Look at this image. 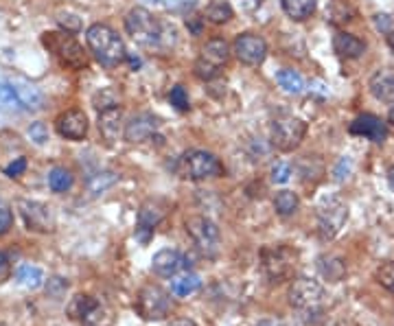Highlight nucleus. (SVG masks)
Instances as JSON below:
<instances>
[{
    "label": "nucleus",
    "instance_id": "obj_1",
    "mask_svg": "<svg viewBox=\"0 0 394 326\" xmlns=\"http://www.w3.org/2000/svg\"><path fill=\"white\" fill-rule=\"evenodd\" d=\"M125 28L132 36V40L147 51L165 53V51H171L177 42L175 28L167 22H160L154 14H149L142 7H134L128 14Z\"/></svg>",
    "mask_w": 394,
    "mask_h": 326
},
{
    "label": "nucleus",
    "instance_id": "obj_2",
    "mask_svg": "<svg viewBox=\"0 0 394 326\" xmlns=\"http://www.w3.org/2000/svg\"><path fill=\"white\" fill-rule=\"evenodd\" d=\"M85 42H88V48L93 51L97 62L105 68H114L118 64H123L128 57L123 40H120L118 33L108 24L90 26L85 31Z\"/></svg>",
    "mask_w": 394,
    "mask_h": 326
},
{
    "label": "nucleus",
    "instance_id": "obj_3",
    "mask_svg": "<svg viewBox=\"0 0 394 326\" xmlns=\"http://www.w3.org/2000/svg\"><path fill=\"white\" fill-rule=\"evenodd\" d=\"M298 250L281 243V246H265L261 250V268L269 283H285L294 278L298 268Z\"/></svg>",
    "mask_w": 394,
    "mask_h": 326
},
{
    "label": "nucleus",
    "instance_id": "obj_4",
    "mask_svg": "<svg viewBox=\"0 0 394 326\" xmlns=\"http://www.w3.org/2000/svg\"><path fill=\"white\" fill-rule=\"evenodd\" d=\"M44 97L36 85L24 81H0V112L18 114L40 110Z\"/></svg>",
    "mask_w": 394,
    "mask_h": 326
},
{
    "label": "nucleus",
    "instance_id": "obj_5",
    "mask_svg": "<svg viewBox=\"0 0 394 326\" xmlns=\"http://www.w3.org/2000/svg\"><path fill=\"white\" fill-rule=\"evenodd\" d=\"M134 311L145 322H160L167 315H171V311H173L171 293L167 289H162L160 285H145L136 293Z\"/></svg>",
    "mask_w": 394,
    "mask_h": 326
},
{
    "label": "nucleus",
    "instance_id": "obj_6",
    "mask_svg": "<svg viewBox=\"0 0 394 326\" xmlns=\"http://www.w3.org/2000/svg\"><path fill=\"white\" fill-rule=\"evenodd\" d=\"M68 317L81 326H112L114 309L88 293H77L68 305Z\"/></svg>",
    "mask_w": 394,
    "mask_h": 326
},
{
    "label": "nucleus",
    "instance_id": "obj_7",
    "mask_svg": "<svg viewBox=\"0 0 394 326\" xmlns=\"http://www.w3.org/2000/svg\"><path fill=\"white\" fill-rule=\"evenodd\" d=\"M42 44L59 59V64L71 70H83L88 66V55L83 46L71 33L48 31L42 36Z\"/></svg>",
    "mask_w": 394,
    "mask_h": 326
},
{
    "label": "nucleus",
    "instance_id": "obj_8",
    "mask_svg": "<svg viewBox=\"0 0 394 326\" xmlns=\"http://www.w3.org/2000/svg\"><path fill=\"white\" fill-rule=\"evenodd\" d=\"M180 173L182 177H187V180L202 182V180H210V177H222L226 169L215 154L191 149L180 158Z\"/></svg>",
    "mask_w": 394,
    "mask_h": 326
},
{
    "label": "nucleus",
    "instance_id": "obj_9",
    "mask_svg": "<svg viewBox=\"0 0 394 326\" xmlns=\"http://www.w3.org/2000/svg\"><path fill=\"white\" fill-rule=\"evenodd\" d=\"M187 232L193 239L195 248L202 252V256L206 258H215L219 254V246H222V234L219 228L213 219H208L204 215H193L187 219Z\"/></svg>",
    "mask_w": 394,
    "mask_h": 326
},
{
    "label": "nucleus",
    "instance_id": "obj_10",
    "mask_svg": "<svg viewBox=\"0 0 394 326\" xmlns=\"http://www.w3.org/2000/svg\"><path fill=\"white\" fill-rule=\"evenodd\" d=\"M228 59H230V46L226 40L215 38V40L206 42V46L202 48V55L195 62V77L202 81L215 79L219 75L222 66L228 64Z\"/></svg>",
    "mask_w": 394,
    "mask_h": 326
},
{
    "label": "nucleus",
    "instance_id": "obj_11",
    "mask_svg": "<svg viewBox=\"0 0 394 326\" xmlns=\"http://www.w3.org/2000/svg\"><path fill=\"white\" fill-rule=\"evenodd\" d=\"M307 136V123L296 116H279L271 123V147L279 152H294L300 147V142Z\"/></svg>",
    "mask_w": 394,
    "mask_h": 326
},
{
    "label": "nucleus",
    "instance_id": "obj_12",
    "mask_svg": "<svg viewBox=\"0 0 394 326\" xmlns=\"http://www.w3.org/2000/svg\"><path fill=\"white\" fill-rule=\"evenodd\" d=\"M348 219V206L340 199V197H331L324 199L318 206V234L320 239L331 241L336 239L338 232L342 230V226Z\"/></svg>",
    "mask_w": 394,
    "mask_h": 326
},
{
    "label": "nucleus",
    "instance_id": "obj_13",
    "mask_svg": "<svg viewBox=\"0 0 394 326\" xmlns=\"http://www.w3.org/2000/svg\"><path fill=\"white\" fill-rule=\"evenodd\" d=\"M167 213H169V204L160 197L142 201L136 215V239L140 243H149V239L154 236V230L167 217Z\"/></svg>",
    "mask_w": 394,
    "mask_h": 326
},
{
    "label": "nucleus",
    "instance_id": "obj_14",
    "mask_svg": "<svg viewBox=\"0 0 394 326\" xmlns=\"http://www.w3.org/2000/svg\"><path fill=\"white\" fill-rule=\"evenodd\" d=\"M324 295L326 291L318 280L300 276L289 289V305L298 311H316L324 303Z\"/></svg>",
    "mask_w": 394,
    "mask_h": 326
},
{
    "label": "nucleus",
    "instance_id": "obj_15",
    "mask_svg": "<svg viewBox=\"0 0 394 326\" xmlns=\"http://www.w3.org/2000/svg\"><path fill=\"white\" fill-rule=\"evenodd\" d=\"M18 211L20 217L24 221V226L33 232H42L48 234L55 230L57 221H55V213L48 204L36 201V199H20L18 201Z\"/></svg>",
    "mask_w": 394,
    "mask_h": 326
},
{
    "label": "nucleus",
    "instance_id": "obj_16",
    "mask_svg": "<svg viewBox=\"0 0 394 326\" xmlns=\"http://www.w3.org/2000/svg\"><path fill=\"white\" fill-rule=\"evenodd\" d=\"M234 53L246 66H261L267 57V42L256 33H241L234 40Z\"/></svg>",
    "mask_w": 394,
    "mask_h": 326
},
{
    "label": "nucleus",
    "instance_id": "obj_17",
    "mask_svg": "<svg viewBox=\"0 0 394 326\" xmlns=\"http://www.w3.org/2000/svg\"><path fill=\"white\" fill-rule=\"evenodd\" d=\"M151 270L162 278H175L177 274H185L191 270V261L177 250H160L151 258Z\"/></svg>",
    "mask_w": 394,
    "mask_h": 326
},
{
    "label": "nucleus",
    "instance_id": "obj_18",
    "mask_svg": "<svg viewBox=\"0 0 394 326\" xmlns=\"http://www.w3.org/2000/svg\"><path fill=\"white\" fill-rule=\"evenodd\" d=\"M160 127V118L151 112H140L136 116L130 118V123H125V140L132 142V144H138V142H145L154 136Z\"/></svg>",
    "mask_w": 394,
    "mask_h": 326
},
{
    "label": "nucleus",
    "instance_id": "obj_19",
    "mask_svg": "<svg viewBox=\"0 0 394 326\" xmlns=\"http://www.w3.org/2000/svg\"><path fill=\"white\" fill-rule=\"evenodd\" d=\"M55 130L66 140H83L88 134V116L83 114V110H68L62 116H57Z\"/></svg>",
    "mask_w": 394,
    "mask_h": 326
},
{
    "label": "nucleus",
    "instance_id": "obj_20",
    "mask_svg": "<svg viewBox=\"0 0 394 326\" xmlns=\"http://www.w3.org/2000/svg\"><path fill=\"white\" fill-rule=\"evenodd\" d=\"M348 132L353 136H361V138H366L370 142H377V144L385 142V138H388V125L381 121L379 116H375V114H361V116H357L355 121L348 125Z\"/></svg>",
    "mask_w": 394,
    "mask_h": 326
},
{
    "label": "nucleus",
    "instance_id": "obj_21",
    "mask_svg": "<svg viewBox=\"0 0 394 326\" xmlns=\"http://www.w3.org/2000/svg\"><path fill=\"white\" fill-rule=\"evenodd\" d=\"M120 125H123V110L118 105H112L99 112V132L108 144H114L118 140Z\"/></svg>",
    "mask_w": 394,
    "mask_h": 326
},
{
    "label": "nucleus",
    "instance_id": "obj_22",
    "mask_svg": "<svg viewBox=\"0 0 394 326\" xmlns=\"http://www.w3.org/2000/svg\"><path fill=\"white\" fill-rule=\"evenodd\" d=\"M370 93L377 101L383 103H394V68H381L373 75L370 83Z\"/></svg>",
    "mask_w": 394,
    "mask_h": 326
},
{
    "label": "nucleus",
    "instance_id": "obj_23",
    "mask_svg": "<svg viewBox=\"0 0 394 326\" xmlns=\"http://www.w3.org/2000/svg\"><path fill=\"white\" fill-rule=\"evenodd\" d=\"M333 51H336L340 57H346V59H357L366 53V42L359 40L357 36L353 33H346V31H340L333 38Z\"/></svg>",
    "mask_w": 394,
    "mask_h": 326
},
{
    "label": "nucleus",
    "instance_id": "obj_24",
    "mask_svg": "<svg viewBox=\"0 0 394 326\" xmlns=\"http://www.w3.org/2000/svg\"><path fill=\"white\" fill-rule=\"evenodd\" d=\"M318 270L326 280L340 283L346 276V263L338 256H320L318 258Z\"/></svg>",
    "mask_w": 394,
    "mask_h": 326
},
{
    "label": "nucleus",
    "instance_id": "obj_25",
    "mask_svg": "<svg viewBox=\"0 0 394 326\" xmlns=\"http://www.w3.org/2000/svg\"><path fill=\"white\" fill-rule=\"evenodd\" d=\"M281 5H283V11L291 20L302 22V20L311 18V14L318 7V0H281Z\"/></svg>",
    "mask_w": 394,
    "mask_h": 326
},
{
    "label": "nucleus",
    "instance_id": "obj_26",
    "mask_svg": "<svg viewBox=\"0 0 394 326\" xmlns=\"http://www.w3.org/2000/svg\"><path fill=\"white\" fill-rule=\"evenodd\" d=\"M199 287H202L199 276H197V274L185 272V274H177V276L173 278V283H171V293L177 295V298H187V295L195 293Z\"/></svg>",
    "mask_w": 394,
    "mask_h": 326
},
{
    "label": "nucleus",
    "instance_id": "obj_27",
    "mask_svg": "<svg viewBox=\"0 0 394 326\" xmlns=\"http://www.w3.org/2000/svg\"><path fill=\"white\" fill-rule=\"evenodd\" d=\"M16 280L26 287V289H38L44 285V272L38 268V265H31V263H24L18 268L16 272Z\"/></svg>",
    "mask_w": 394,
    "mask_h": 326
},
{
    "label": "nucleus",
    "instance_id": "obj_28",
    "mask_svg": "<svg viewBox=\"0 0 394 326\" xmlns=\"http://www.w3.org/2000/svg\"><path fill=\"white\" fill-rule=\"evenodd\" d=\"M48 186L53 193H66L73 186V173L64 167H55L48 173Z\"/></svg>",
    "mask_w": 394,
    "mask_h": 326
},
{
    "label": "nucleus",
    "instance_id": "obj_29",
    "mask_svg": "<svg viewBox=\"0 0 394 326\" xmlns=\"http://www.w3.org/2000/svg\"><path fill=\"white\" fill-rule=\"evenodd\" d=\"M232 16H234L232 7L224 3V0H215V3H210L204 11V18L213 24H226Z\"/></svg>",
    "mask_w": 394,
    "mask_h": 326
},
{
    "label": "nucleus",
    "instance_id": "obj_30",
    "mask_svg": "<svg viewBox=\"0 0 394 326\" xmlns=\"http://www.w3.org/2000/svg\"><path fill=\"white\" fill-rule=\"evenodd\" d=\"M118 182V175L114 171H101V173H95L90 175L88 180V191L93 195H101L103 191H108L110 186H114Z\"/></svg>",
    "mask_w": 394,
    "mask_h": 326
},
{
    "label": "nucleus",
    "instance_id": "obj_31",
    "mask_svg": "<svg viewBox=\"0 0 394 326\" xmlns=\"http://www.w3.org/2000/svg\"><path fill=\"white\" fill-rule=\"evenodd\" d=\"M298 206H300V199L294 191H281L276 193L274 197V209L281 217H289L298 211Z\"/></svg>",
    "mask_w": 394,
    "mask_h": 326
},
{
    "label": "nucleus",
    "instance_id": "obj_32",
    "mask_svg": "<svg viewBox=\"0 0 394 326\" xmlns=\"http://www.w3.org/2000/svg\"><path fill=\"white\" fill-rule=\"evenodd\" d=\"M276 81H279V85L283 88L285 93H289V95H300L302 90H305V81H302V77L296 73V70H281L279 75H276Z\"/></svg>",
    "mask_w": 394,
    "mask_h": 326
},
{
    "label": "nucleus",
    "instance_id": "obj_33",
    "mask_svg": "<svg viewBox=\"0 0 394 326\" xmlns=\"http://www.w3.org/2000/svg\"><path fill=\"white\" fill-rule=\"evenodd\" d=\"M375 278H377V283H379L381 287H385L388 291H392V293H394V261L383 263L381 268L377 270Z\"/></svg>",
    "mask_w": 394,
    "mask_h": 326
},
{
    "label": "nucleus",
    "instance_id": "obj_34",
    "mask_svg": "<svg viewBox=\"0 0 394 326\" xmlns=\"http://www.w3.org/2000/svg\"><path fill=\"white\" fill-rule=\"evenodd\" d=\"M169 101H171V105L177 110V112H187L191 105H189V95H187V90L182 85H175L173 90H171V95H169Z\"/></svg>",
    "mask_w": 394,
    "mask_h": 326
},
{
    "label": "nucleus",
    "instance_id": "obj_35",
    "mask_svg": "<svg viewBox=\"0 0 394 326\" xmlns=\"http://www.w3.org/2000/svg\"><path fill=\"white\" fill-rule=\"evenodd\" d=\"M11 226H14V213L9 209V204L0 197V236L7 234L11 230Z\"/></svg>",
    "mask_w": 394,
    "mask_h": 326
},
{
    "label": "nucleus",
    "instance_id": "obj_36",
    "mask_svg": "<svg viewBox=\"0 0 394 326\" xmlns=\"http://www.w3.org/2000/svg\"><path fill=\"white\" fill-rule=\"evenodd\" d=\"M66 289H68V280L59 278V276L51 278V280H48V285H46V293L51 295V298H55V300L62 298V295L66 293Z\"/></svg>",
    "mask_w": 394,
    "mask_h": 326
},
{
    "label": "nucleus",
    "instance_id": "obj_37",
    "mask_svg": "<svg viewBox=\"0 0 394 326\" xmlns=\"http://www.w3.org/2000/svg\"><path fill=\"white\" fill-rule=\"evenodd\" d=\"M289 177H291V167L287 162H276L274 167H271V182L285 184Z\"/></svg>",
    "mask_w": 394,
    "mask_h": 326
},
{
    "label": "nucleus",
    "instance_id": "obj_38",
    "mask_svg": "<svg viewBox=\"0 0 394 326\" xmlns=\"http://www.w3.org/2000/svg\"><path fill=\"white\" fill-rule=\"evenodd\" d=\"M11 278V258L7 252L0 250V285H5Z\"/></svg>",
    "mask_w": 394,
    "mask_h": 326
},
{
    "label": "nucleus",
    "instance_id": "obj_39",
    "mask_svg": "<svg viewBox=\"0 0 394 326\" xmlns=\"http://www.w3.org/2000/svg\"><path fill=\"white\" fill-rule=\"evenodd\" d=\"M28 136H31V140H36L38 144H44L48 140V132L42 123H33L31 127H28Z\"/></svg>",
    "mask_w": 394,
    "mask_h": 326
},
{
    "label": "nucleus",
    "instance_id": "obj_40",
    "mask_svg": "<svg viewBox=\"0 0 394 326\" xmlns=\"http://www.w3.org/2000/svg\"><path fill=\"white\" fill-rule=\"evenodd\" d=\"M165 5L171 11H189L195 7V0H165Z\"/></svg>",
    "mask_w": 394,
    "mask_h": 326
},
{
    "label": "nucleus",
    "instance_id": "obj_41",
    "mask_svg": "<svg viewBox=\"0 0 394 326\" xmlns=\"http://www.w3.org/2000/svg\"><path fill=\"white\" fill-rule=\"evenodd\" d=\"M26 171V158H16L9 167H5V175L9 177H18Z\"/></svg>",
    "mask_w": 394,
    "mask_h": 326
},
{
    "label": "nucleus",
    "instance_id": "obj_42",
    "mask_svg": "<svg viewBox=\"0 0 394 326\" xmlns=\"http://www.w3.org/2000/svg\"><path fill=\"white\" fill-rule=\"evenodd\" d=\"M351 160L348 158H342L340 162H338V167H336V171H333V175H336V180L338 182H344L346 177H348V173H351Z\"/></svg>",
    "mask_w": 394,
    "mask_h": 326
},
{
    "label": "nucleus",
    "instance_id": "obj_43",
    "mask_svg": "<svg viewBox=\"0 0 394 326\" xmlns=\"http://www.w3.org/2000/svg\"><path fill=\"white\" fill-rule=\"evenodd\" d=\"M59 24H62L64 28H66V33H73V31H79V20L75 18V16H71V14H62L59 16Z\"/></svg>",
    "mask_w": 394,
    "mask_h": 326
},
{
    "label": "nucleus",
    "instance_id": "obj_44",
    "mask_svg": "<svg viewBox=\"0 0 394 326\" xmlns=\"http://www.w3.org/2000/svg\"><path fill=\"white\" fill-rule=\"evenodd\" d=\"M375 24H377V28H379V31H383V33H390L392 31V18L390 16H377L375 18Z\"/></svg>",
    "mask_w": 394,
    "mask_h": 326
},
{
    "label": "nucleus",
    "instance_id": "obj_45",
    "mask_svg": "<svg viewBox=\"0 0 394 326\" xmlns=\"http://www.w3.org/2000/svg\"><path fill=\"white\" fill-rule=\"evenodd\" d=\"M206 18H199V16H193V18H189L187 20V26L191 28V31L195 33V36H199L202 33V22H204Z\"/></svg>",
    "mask_w": 394,
    "mask_h": 326
},
{
    "label": "nucleus",
    "instance_id": "obj_46",
    "mask_svg": "<svg viewBox=\"0 0 394 326\" xmlns=\"http://www.w3.org/2000/svg\"><path fill=\"white\" fill-rule=\"evenodd\" d=\"M167 326H197L191 317H175V320H171Z\"/></svg>",
    "mask_w": 394,
    "mask_h": 326
},
{
    "label": "nucleus",
    "instance_id": "obj_47",
    "mask_svg": "<svg viewBox=\"0 0 394 326\" xmlns=\"http://www.w3.org/2000/svg\"><path fill=\"white\" fill-rule=\"evenodd\" d=\"M256 326H283V324L276 322V320H263V322H259Z\"/></svg>",
    "mask_w": 394,
    "mask_h": 326
},
{
    "label": "nucleus",
    "instance_id": "obj_48",
    "mask_svg": "<svg viewBox=\"0 0 394 326\" xmlns=\"http://www.w3.org/2000/svg\"><path fill=\"white\" fill-rule=\"evenodd\" d=\"M388 182H390V186H392V191H394V164L388 169Z\"/></svg>",
    "mask_w": 394,
    "mask_h": 326
},
{
    "label": "nucleus",
    "instance_id": "obj_49",
    "mask_svg": "<svg viewBox=\"0 0 394 326\" xmlns=\"http://www.w3.org/2000/svg\"><path fill=\"white\" fill-rule=\"evenodd\" d=\"M388 46L394 51V31H390V33H388Z\"/></svg>",
    "mask_w": 394,
    "mask_h": 326
},
{
    "label": "nucleus",
    "instance_id": "obj_50",
    "mask_svg": "<svg viewBox=\"0 0 394 326\" xmlns=\"http://www.w3.org/2000/svg\"><path fill=\"white\" fill-rule=\"evenodd\" d=\"M388 121H390V123L394 125V105H392V110L388 112Z\"/></svg>",
    "mask_w": 394,
    "mask_h": 326
},
{
    "label": "nucleus",
    "instance_id": "obj_51",
    "mask_svg": "<svg viewBox=\"0 0 394 326\" xmlns=\"http://www.w3.org/2000/svg\"><path fill=\"white\" fill-rule=\"evenodd\" d=\"M130 64H132L134 68H138V66H140V62H138V59H136V57H130Z\"/></svg>",
    "mask_w": 394,
    "mask_h": 326
},
{
    "label": "nucleus",
    "instance_id": "obj_52",
    "mask_svg": "<svg viewBox=\"0 0 394 326\" xmlns=\"http://www.w3.org/2000/svg\"><path fill=\"white\" fill-rule=\"evenodd\" d=\"M149 3H158V0H149Z\"/></svg>",
    "mask_w": 394,
    "mask_h": 326
},
{
    "label": "nucleus",
    "instance_id": "obj_53",
    "mask_svg": "<svg viewBox=\"0 0 394 326\" xmlns=\"http://www.w3.org/2000/svg\"><path fill=\"white\" fill-rule=\"evenodd\" d=\"M0 326H5V324H3V322H0Z\"/></svg>",
    "mask_w": 394,
    "mask_h": 326
}]
</instances>
